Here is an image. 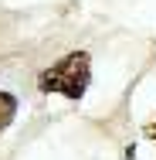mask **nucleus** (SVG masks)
<instances>
[{
    "label": "nucleus",
    "mask_w": 156,
    "mask_h": 160,
    "mask_svg": "<svg viewBox=\"0 0 156 160\" xmlns=\"http://www.w3.org/2000/svg\"><path fill=\"white\" fill-rule=\"evenodd\" d=\"M92 82V58L85 51H71L58 65L44 68L37 75V89L41 92H58L64 99H82Z\"/></svg>",
    "instance_id": "1"
},
{
    "label": "nucleus",
    "mask_w": 156,
    "mask_h": 160,
    "mask_svg": "<svg viewBox=\"0 0 156 160\" xmlns=\"http://www.w3.org/2000/svg\"><path fill=\"white\" fill-rule=\"evenodd\" d=\"M14 112H17V99L10 96V92H0V133H3V129L10 126Z\"/></svg>",
    "instance_id": "2"
},
{
    "label": "nucleus",
    "mask_w": 156,
    "mask_h": 160,
    "mask_svg": "<svg viewBox=\"0 0 156 160\" xmlns=\"http://www.w3.org/2000/svg\"><path fill=\"white\" fill-rule=\"evenodd\" d=\"M146 136H149V140H156V123H153V126H146Z\"/></svg>",
    "instance_id": "3"
}]
</instances>
